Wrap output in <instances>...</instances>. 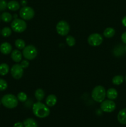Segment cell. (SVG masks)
Returning <instances> with one entry per match:
<instances>
[{
	"instance_id": "cell-1",
	"label": "cell",
	"mask_w": 126,
	"mask_h": 127,
	"mask_svg": "<svg viewBox=\"0 0 126 127\" xmlns=\"http://www.w3.org/2000/svg\"><path fill=\"white\" fill-rule=\"evenodd\" d=\"M32 111L33 114L40 119L47 117L50 114V110L48 107L40 101H38L33 104Z\"/></svg>"
},
{
	"instance_id": "cell-2",
	"label": "cell",
	"mask_w": 126,
	"mask_h": 127,
	"mask_svg": "<svg viewBox=\"0 0 126 127\" xmlns=\"http://www.w3.org/2000/svg\"><path fill=\"white\" fill-rule=\"evenodd\" d=\"M1 104L7 109H14L18 105V99L17 97L11 94H7L1 98Z\"/></svg>"
},
{
	"instance_id": "cell-3",
	"label": "cell",
	"mask_w": 126,
	"mask_h": 127,
	"mask_svg": "<svg viewBox=\"0 0 126 127\" xmlns=\"http://www.w3.org/2000/svg\"><path fill=\"white\" fill-rule=\"evenodd\" d=\"M106 96V91L102 86H96L91 92V97L95 102H102Z\"/></svg>"
},
{
	"instance_id": "cell-4",
	"label": "cell",
	"mask_w": 126,
	"mask_h": 127,
	"mask_svg": "<svg viewBox=\"0 0 126 127\" xmlns=\"http://www.w3.org/2000/svg\"><path fill=\"white\" fill-rule=\"evenodd\" d=\"M11 29L16 33H22L27 29V23L23 19H15L11 24Z\"/></svg>"
},
{
	"instance_id": "cell-5",
	"label": "cell",
	"mask_w": 126,
	"mask_h": 127,
	"mask_svg": "<svg viewBox=\"0 0 126 127\" xmlns=\"http://www.w3.org/2000/svg\"><path fill=\"white\" fill-rule=\"evenodd\" d=\"M37 54H38V50L36 47L31 45L25 47L22 52V55L25 58L28 60H32L35 58Z\"/></svg>"
},
{
	"instance_id": "cell-6",
	"label": "cell",
	"mask_w": 126,
	"mask_h": 127,
	"mask_svg": "<svg viewBox=\"0 0 126 127\" xmlns=\"http://www.w3.org/2000/svg\"><path fill=\"white\" fill-rule=\"evenodd\" d=\"M19 16L22 19L28 21L34 17L35 11L30 6H23L20 10Z\"/></svg>"
},
{
	"instance_id": "cell-7",
	"label": "cell",
	"mask_w": 126,
	"mask_h": 127,
	"mask_svg": "<svg viewBox=\"0 0 126 127\" xmlns=\"http://www.w3.org/2000/svg\"><path fill=\"white\" fill-rule=\"evenodd\" d=\"M57 33L61 36H65L70 31V26L67 22L65 21H60L58 22L56 27Z\"/></svg>"
},
{
	"instance_id": "cell-8",
	"label": "cell",
	"mask_w": 126,
	"mask_h": 127,
	"mask_svg": "<svg viewBox=\"0 0 126 127\" xmlns=\"http://www.w3.org/2000/svg\"><path fill=\"white\" fill-rule=\"evenodd\" d=\"M87 41L90 45L93 46V47H97L103 43V38L102 35L100 33H94L89 35Z\"/></svg>"
},
{
	"instance_id": "cell-9",
	"label": "cell",
	"mask_w": 126,
	"mask_h": 127,
	"mask_svg": "<svg viewBox=\"0 0 126 127\" xmlns=\"http://www.w3.org/2000/svg\"><path fill=\"white\" fill-rule=\"evenodd\" d=\"M100 107L101 110L105 112L111 113L116 109V105L113 100L109 99V100H103L102 102H101Z\"/></svg>"
},
{
	"instance_id": "cell-10",
	"label": "cell",
	"mask_w": 126,
	"mask_h": 127,
	"mask_svg": "<svg viewBox=\"0 0 126 127\" xmlns=\"http://www.w3.org/2000/svg\"><path fill=\"white\" fill-rule=\"evenodd\" d=\"M11 74L13 78L16 79H19L23 76V69L22 68L21 64H15L11 68Z\"/></svg>"
},
{
	"instance_id": "cell-11",
	"label": "cell",
	"mask_w": 126,
	"mask_h": 127,
	"mask_svg": "<svg viewBox=\"0 0 126 127\" xmlns=\"http://www.w3.org/2000/svg\"><path fill=\"white\" fill-rule=\"evenodd\" d=\"M12 50V45L9 42H3L0 45V52L4 55H8L11 53Z\"/></svg>"
},
{
	"instance_id": "cell-12",
	"label": "cell",
	"mask_w": 126,
	"mask_h": 127,
	"mask_svg": "<svg viewBox=\"0 0 126 127\" xmlns=\"http://www.w3.org/2000/svg\"><path fill=\"white\" fill-rule=\"evenodd\" d=\"M11 58L16 63H19L22 58V53L19 50H14L11 52Z\"/></svg>"
},
{
	"instance_id": "cell-13",
	"label": "cell",
	"mask_w": 126,
	"mask_h": 127,
	"mask_svg": "<svg viewBox=\"0 0 126 127\" xmlns=\"http://www.w3.org/2000/svg\"><path fill=\"white\" fill-rule=\"evenodd\" d=\"M117 120L122 125H126V108L122 109L119 112Z\"/></svg>"
},
{
	"instance_id": "cell-14",
	"label": "cell",
	"mask_w": 126,
	"mask_h": 127,
	"mask_svg": "<svg viewBox=\"0 0 126 127\" xmlns=\"http://www.w3.org/2000/svg\"><path fill=\"white\" fill-rule=\"evenodd\" d=\"M57 103V97L54 94H50L46 99V104L48 107H53Z\"/></svg>"
},
{
	"instance_id": "cell-15",
	"label": "cell",
	"mask_w": 126,
	"mask_h": 127,
	"mask_svg": "<svg viewBox=\"0 0 126 127\" xmlns=\"http://www.w3.org/2000/svg\"><path fill=\"white\" fill-rule=\"evenodd\" d=\"M117 95H118V93L114 88H109L106 91V96L110 100H114L117 97Z\"/></svg>"
},
{
	"instance_id": "cell-16",
	"label": "cell",
	"mask_w": 126,
	"mask_h": 127,
	"mask_svg": "<svg viewBox=\"0 0 126 127\" xmlns=\"http://www.w3.org/2000/svg\"><path fill=\"white\" fill-rule=\"evenodd\" d=\"M7 8L10 11H16L20 8V4L15 0H12L7 2Z\"/></svg>"
},
{
	"instance_id": "cell-17",
	"label": "cell",
	"mask_w": 126,
	"mask_h": 127,
	"mask_svg": "<svg viewBox=\"0 0 126 127\" xmlns=\"http://www.w3.org/2000/svg\"><path fill=\"white\" fill-rule=\"evenodd\" d=\"M24 127H38V124L35 119L28 118L23 121Z\"/></svg>"
},
{
	"instance_id": "cell-18",
	"label": "cell",
	"mask_w": 126,
	"mask_h": 127,
	"mask_svg": "<svg viewBox=\"0 0 126 127\" xmlns=\"http://www.w3.org/2000/svg\"><path fill=\"white\" fill-rule=\"evenodd\" d=\"M115 33H116V31L114 30V29L112 28V27H107L104 31L103 35L106 38H109L114 37Z\"/></svg>"
},
{
	"instance_id": "cell-19",
	"label": "cell",
	"mask_w": 126,
	"mask_h": 127,
	"mask_svg": "<svg viewBox=\"0 0 126 127\" xmlns=\"http://www.w3.org/2000/svg\"><path fill=\"white\" fill-rule=\"evenodd\" d=\"M124 52H126L124 50V47L121 45H118L114 49V54L116 57H120V56L123 55Z\"/></svg>"
},
{
	"instance_id": "cell-20",
	"label": "cell",
	"mask_w": 126,
	"mask_h": 127,
	"mask_svg": "<svg viewBox=\"0 0 126 127\" xmlns=\"http://www.w3.org/2000/svg\"><path fill=\"white\" fill-rule=\"evenodd\" d=\"M9 71V66L7 64L2 63L0 64V75L5 76Z\"/></svg>"
},
{
	"instance_id": "cell-21",
	"label": "cell",
	"mask_w": 126,
	"mask_h": 127,
	"mask_svg": "<svg viewBox=\"0 0 126 127\" xmlns=\"http://www.w3.org/2000/svg\"><path fill=\"white\" fill-rule=\"evenodd\" d=\"M35 97L38 101H41L44 97V92L42 89H37L35 92Z\"/></svg>"
},
{
	"instance_id": "cell-22",
	"label": "cell",
	"mask_w": 126,
	"mask_h": 127,
	"mask_svg": "<svg viewBox=\"0 0 126 127\" xmlns=\"http://www.w3.org/2000/svg\"><path fill=\"white\" fill-rule=\"evenodd\" d=\"M1 19L3 22L8 23V22H10L12 20V16L9 12H4L1 14Z\"/></svg>"
},
{
	"instance_id": "cell-23",
	"label": "cell",
	"mask_w": 126,
	"mask_h": 127,
	"mask_svg": "<svg viewBox=\"0 0 126 127\" xmlns=\"http://www.w3.org/2000/svg\"><path fill=\"white\" fill-rule=\"evenodd\" d=\"M124 81V76L121 75H117L115 76L112 79V82L114 85H121L123 83Z\"/></svg>"
},
{
	"instance_id": "cell-24",
	"label": "cell",
	"mask_w": 126,
	"mask_h": 127,
	"mask_svg": "<svg viewBox=\"0 0 126 127\" xmlns=\"http://www.w3.org/2000/svg\"><path fill=\"white\" fill-rule=\"evenodd\" d=\"M15 46L19 50L23 49L25 47V42L23 40L18 38V39H17L15 41Z\"/></svg>"
},
{
	"instance_id": "cell-25",
	"label": "cell",
	"mask_w": 126,
	"mask_h": 127,
	"mask_svg": "<svg viewBox=\"0 0 126 127\" xmlns=\"http://www.w3.org/2000/svg\"><path fill=\"white\" fill-rule=\"evenodd\" d=\"M1 34L4 37H8L12 34V29L9 27H5L1 30Z\"/></svg>"
},
{
	"instance_id": "cell-26",
	"label": "cell",
	"mask_w": 126,
	"mask_h": 127,
	"mask_svg": "<svg viewBox=\"0 0 126 127\" xmlns=\"http://www.w3.org/2000/svg\"><path fill=\"white\" fill-rule=\"evenodd\" d=\"M17 98L18 99V100H19L20 102H25L27 100L28 97H27V95L25 93H23V92H20L17 94Z\"/></svg>"
},
{
	"instance_id": "cell-27",
	"label": "cell",
	"mask_w": 126,
	"mask_h": 127,
	"mask_svg": "<svg viewBox=\"0 0 126 127\" xmlns=\"http://www.w3.org/2000/svg\"><path fill=\"white\" fill-rule=\"evenodd\" d=\"M66 43L69 46V47H73L75 44V39L73 36L68 35L66 37Z\"/></svg>"
},
{
	"instance_id": "cell-28",
	"label": "cell",
	"mask_w": 126,
	"mask_h": 127,
	"mask_svg": "<svg viewBox=\"0 0 126 127\" xmlns=\"http://www.w3.org/2000/svg\"><path fill=\"white\" fill-rule=\"evenodd\" d=\"M7 88V83L3 79L0 78V91H4Z\"/></svg>"
},
{
	"instance_id": "cell-29",
	"label": "cell",
	"mask_w": 126,
	"mask_h": 127,
	"mask_svg": "<svg viewBox=\"0 0 126 127\" xmlns=\"http://www.w3.org/2000/svg\"><path fill=\"white\" fill-rule=\"evenodd\" d=\"M7 8V2L6 0H0V11H3Z\"/></svg>"
},
{
	"instance_id": "cell-30",
	"label": "cell",
	"mask_w": 126,
	"mask_h": 127,
	"mask_svg": "<svg viewBox=\"0 0 126 127\" xmlns=\"http://www.w3.org/2000/svg\"><path fill=\"white\" fill-rule=\"evenodd\" d=\"M20 64H21V66H22V68L23 69H25V68H27L28 67V66H29V62L27 60H23L21 62V63Z\"/></svg>"
},
{
	"instance_id": "cell-31",
	"label": "cell",
	"mask_w": 126,
	"mask_h": 127,
	"mask_svg": "<svg viewBox=\"0 0 126 127\" xmlns=\"http://www.w3.org/2000/svg\"><path fill=\"white\" fill-rule=\"evenodd\" d=\"M121 40L124 43L126 44V32H124L121 35Z\"/></svg>"
},
{
	"instance_id": "cell-32",
	"label": "cell",
	"mask_w": 126,
	"mask_h": 127,
	"mask_svg": "<svg viewBox=\"0 0 126 127\" xmlns=\"http://www.w3.org/2000/svg\"><path fill=\"white\" fill-rule=\"evenodd\" d=\"M13 127H24V125H23V123L21 122H16L14 125Z\"/></svg>"
},
{
	"instance_id": "cell-33",
	"label": "cell",
	"mask_w": 126,
	"mask_h": 127,
	"mask_svg": "<svg viewBox=\"0 0 126 127\" xmlns=\"http://www.w3.org/2000/svg\"><path fill=\"white\" fill-rule=\"evenodd\" d=\"M122 24L124 27H126V16L122 18Z\"/></svg>"
},
{
	"instance_id": "cell-34",
	"label": "cell",
	"mask_w": 126,
	"mask_h": 127,
	"mask_svg": "<svg viewBox=\"0 0 126 127\" xmlns=\"http://www.w3.org/2000/svg\"><path fill=\"white\" fill-rule=\"evenodd\" d=\"M21 4L22 6H26L27 4V0H21Z\"/></svg>"
},
{
	"instance_id": "cell-35",
	"label": "cell",
	"mask_w": 126,
	"mask_h": 127,
	"mask_svg": "<svg viewBox=\"0 0 126 127\" xmlns=\"http://www.w3.org/2000/svg\"><path fill=\"white\" fill-rule=\"evenodd\" d=\"M124 50H125V52H126V45L124 47Z\"/></svg>"
},
{
	"instance_id": "cell-36",
	"label": "cell",
	"mask_w": 126,
	"mask_h": 127,
	"mask_svg": "<svg viewBox=\"0 0 126 127\" xmlns=\"http://www.w3.org/2000/svg\"><path fill=\"white\" fill-rule=\"evenodd\" d=\"M125 80H126V77H125Z\"/></svg>"
},
{
	"instance_id": "cell-37",
	"label": "cell",
	"mask_w": 126,
	"mask_h": 127,
	"mask_svg": "<svg viewBox=\"0 0 126 127\" xmlns=\"http://www.w3.org/2000/svg\"><path fill=\"white\" fill-rule=\"evenodd\" d=\"M1 100H0V105H1Z\"/></svg>"
},
{
	"instance_id": "cell-38",
	"label": "cell",
	"mask_w": 126,
	"mask_h": 127,
	"mask_svg": "<svg viewBox=\"0 0 126 127\" xmlns=\"http://www.w3.org/2000/svg\"><path fill=\"white\" fill-rule=\"evenodd\" d=\"M0 21H1V15H0Z\"/></svg>"
},
{
	"instance_id": "cell-39",
	"label": "cell",
	"mask_w": 126,
	"mask_h": 127,
	"mask_svg": "<svg viewBox=\"0 0 126 127\" xmlns=\"http://www.w3.org/2000/svg\"><path fill=\"white\" fill-rule=\"evenodd\" d=\"M0 33H1V31H0Z\"/></svg>"
}]
</instances>
